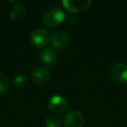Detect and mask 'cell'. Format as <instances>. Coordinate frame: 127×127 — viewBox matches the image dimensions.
Instances as JSON below:
<instances>
[{"mask_svg":"<svg viewBox=\"0 0 127 127\" xmlns=\"http://www.w3.org/2000/svg\"><path fill=\"white\" fill-rule=\"evenodd\" d=\"M65 19V13L59 8L51 9L43 17V23L48 27H57Z\"/></svg>","mask_w":127,"mask_h":127,"instance_id":"obj_1","label":"cell"},{"mask_svg":"<svg viewBox=\"0 0 127 127\" xmlns=\"http://www.w3.org/2000/svg\"><path fill=\"white\" fill-rule=\"evenodd\" d=\"M32 44L36 47L43 48L48 44L50 41V35L46 30L43 28H36L32 32L30 36Z\"/></svg>","mask_w":127,"mask_h":127,"instance_id":"obj_2","label":"cell"},{"mask_svg":"<svg viewBox=\"0 0 127 127\" xmlns=\"http://www.w3.org/2000/svg\"><path fill=\"white\" fill-rule=\"evenodd\" d=\"M48 107L55 114H62L67 109V101L61 95H54L48 101Z\"/></svg>","mask_w":127,"mask_h":127,"instance_id":"obj_3","label":"cell"},{"mask_svg":"<svg viewBox=\"0 0 127 127\" xmlns=\"http://www.w3.org/2000/svg\"><path fill=\"white\" fill-rule=\"evenodd\" d=\"M64 127H83L85 125V118L83 115L78 111H68L64 118Z\"/></svg>","mask_w":127,"mask_h":127,"instance_id":"obj_4","label":"cell"},{"mask_svg":"<svg viewBox=\"0 0 127 127\" xmlns=\"http://www.w3.org/2000/svg\"><path fill=\"white\" fill-rule=\"evenodd\" d=\"M111 76L120 85L127 84V64L117 63L111 68Z\"/></svg>","mask_w":127,"mask_h":127,"instance_id":"obj_5","label":"cell"},{"mask_svg":"<svg viewBox=\"0 0 127 127\" xmlns=\"http://www.w3.org/2000/svg\"><path fill=\"white\" fill-rule=\"evenodd\" d=\"M62 3L64 6L71 12L85 11L92 4L91 0H63Z\"/></svg>","mask_w":127,"mask_h":127,"instance_id":"obj_6","label":"cell"},{"mask_svg":"<svg viewBox=\"0 0 127 127\" xmlns=\"http://www.w3.org/2000/svg\"><path fill=\"white\" fill-rule=\"evenodd\" d=\"M70 40L69 34L64 31H58L52 34L51 37V43L56 49H61L65 47Z\"/></svg>","mask_w":127,"mask_h":127,"instance_id":"obj_7","label":"cell"},{"mask_svg":"<svg viewBox=\"0 0 127 127\" xmlns=\"http://www.w3.org/2000/svg\"><path fill=\"white\" fill-rule=\"evenodd\" d=\"M51 78V72L45 67H37L32 71V78L36 84L43 85L49 81Z\"/></svg>","mask_w":127,"mask_h":127,"instance_id":"obj_8","label":"cell"},{"mask_svg":"<svg viewBox=\"0 0 127 127\" xmlns=\"http://www.w3.org/2000/svg\"><path fill=\"white\" fill-rule=\"evenodd\" d=\"M40 59L41 61L44 62L45 64L50 66L57 65L59 62L58 55L53 49L51 48H46L44 49L40 52Z\"/></svg>","mask_w":127,"mask_h":127,"instance_id":"obj_9","label":"cell"},{"mask_svg":"<svg viewBox=\"0 0 127 127\" xmlns=\"http://www.w3.org/2000/svg\"><path fill=\"white\" fill-rule=\"evenodd\" d=\"M25 15H26V9H25V5H23V4H16L11 9V12H10L11 18L12 20H14V21L20 20Z\"/></svg>","mask_w":127,"mask_h":127,"instance_id":"obj_10","label":"cell"},{"mask_svg":"<svg viewBox=\"0 0 127 127\" xmlns=\"http://www.w3.org/2000/svg\"><path fill=\"white\" fill-rule=\"evenodd\" d=\"M13 84L17 88H24L28 84V77L25 74H18L15 77Z\"/></svg>","mask_w":127,"mask_h":127,"instance_id":"obj_11","label":"cell"},{"mask_svg":"<svg viewBox=\"0 0 127 127\" xmlns=\"http://www.w3.org/2000/svg\"><path fill=\"white\" fill-rule=\"evenodd\" d=\"M10 88V80L3 73H0V94H4L8 92Z\"/></svg>","mask_w":127,"mask_h":127,"instance_id":"obj_12","label":"cell"},{"mask_svg":"<svg viewBox=\"0 0 127 127\" xmlns=\"http://www.w3.org/2000/svg\"><path fill=\"white\" fill-rule=\"evenodd\" d=\"M46 127H60L61 119L56 115H51L46 118Z\"/></svg>","mask_w":127,"mask_h":127,"instance_id":"obj_13","label":"cell"}]
</instances>
